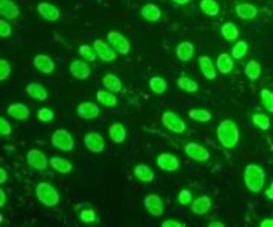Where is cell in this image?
<instances>
[{
	"instance_id": "7dc6e473",
	"label": "cell",
	"mask_w": 273,
	"mask_h": 227,
	"mask_svg": "<svg viewBox=\"0 0 273 227\" xmlns=\"http://www.w3.org/2000/svg\"><path fill=\"white\" fill-rule=\"evenodd\" d=\"M162 227H185L186 223L175 219L165 220L161 223Z\"/></svg>"
},
{
	"instance_id": "c3c4849f",
	"label": "cell",
	"mask_w": 273,
	"mask_h": 227,
	"mask_svg": "<svg viewBox=\"0 0 273 227\" xmlns=\"http://www.w3.org/2000/svg\"><path fill=\"white\" fill-rule=\"evenodd\" d=\"M264 195H265L267 198L273 201V182L271 184L269 185V188H267L265 191H264Z\"/></svg>"
},
{
	"instance_id": "ffe728a7",
	"label": "cell",
	"mask_w": 273,
	"mask_h": 227,
	"mask_svg": "<svg viewBox=\"0 0 273 227\" xmlns=\"http://www.w3.org/2000/svg\"><path fill=\"white\" fill-rule=\"evenodd\" d=\"M0 14L8 20L18 18L21 12L12 0H0Z\"/></svg>"
},
{
	"instance_id": "5b68a950",
	"label": "cell",
	"mask_w": 273,
	"mask_h": 227,
	"mask_svg": "<svg viewBox=\"0 0 273 227\" xmlns=\"http://www.w3.org/2000/svg\"><path fill=\"white\" fill-rule=\"evenodd\" d=\"M161 122L167 130L176 134L185 131L186 123L175 112L165 111L161 116Z\"/></svg>"
},
{
	"instance_id": "8992f818",
	"label": "cell",
	"mask_w": 273,
	"mask_h": 227,
	"mask_svg": "<svg viewBox=\"0 0 273 227\" xmlns=\"http://www.w3.org/2000/svg\"><path fill=\"white\" fill-rule=\"evenodd\" d=\"M107 40L119 54H128L131 50V43L129 40L121 33L110 31L107 35Z\"/></svg>"
},
{
	"instance_id": "7402d4cb",
	"label": "cell",
	"mask_w": 273,
	"mask_h": 227,
	"mask_svg": "<svg viewBox=\"0 0 273 227\" xmlns=\"http://www.w3.org/2000/svg\"><path fill=\"white\" fill-rule=\"evenodd\" d=\"M26 93L29 97L36 101H45L48 97L47 88L40 83H30L26 87Z\"/></svg>"
},
{
	"instance_id": "484cf974",
	"label": "cell",
	"mask_w": 273,
	"mask_h": 227,
	"mask_svg": "<svg viewBox=\"0 0 273 227\" xmlns=\"http://www.w3.org/2000/svg\"><path fill=\"white\" fill-rule=\"evenodd\" d=\"M134 175L138 180L147 183L152 182L155 177V174L153 172L152 169L143 163L135 166L134 168Z\"/></svg>"
},
{
	"instance_id": "277c9868",
	"label": "cell",
	"mask_w": 273,
	"mask_h": 227,
	"mask_svg": "<svg viewBox=\"0 0 273 227\" xmlns=\"http://www.w3.org/2000/svg\"><path fill=\"white\" fill-rule=\"evenodd\" d=\"M51 143L53 147L63 152L73 150L75 147V141L69 130L65 129H57L52 134Z\"/></svg>"
},
{
	"instance_id": "f5cc1de1",
	"label": "cell",
	"mask_w": 273,
	"mask_h": 227,
	"mask_svg": "<svg viewBox=\"0 0 273 227\" xmlns=\"http://www.w3.org/2000/svg\"><path fill=\"white\" fill-rule=\"evenodd\" d=\"M209 227H225V223H222V221H219V220H216V221H213L211 223H209L208 224Z\"/></svg>"
},
{
	"instance_id": "6da1fadb",
	"label": "cell",
	"mask_w": 273,
	"mask_h": 227,
	"mask_svg": "<svg viewBox=\"0 0 273 227\" xmlns=\"http://www.w3.org/2000/svg\"><path fill=\"white\" fill-rule=\"evenodd\" d=\"M216 136L223 148L232 149L240 141L239 127L232 120H223L216 129Z\"/></svg>"
},
{
	"instance_id": "83f0119b",
	"label": "cell",
	"mask_w": 273,
	"mask_h": 227,
	"mask_svg": "<svg viewBox=\"0 0 273 227\" xmlns=\"http://www.w3.org/2000/svg\"><path fill=\"white\" fill-rule=\"evenodd\" d=\"M52 168L59 173L68 174L72 169V164L68 159L62 158L60 156H53L50 159Z\"/></svg>"
},
{
	"instance_id": "e575fe53",
	"label": "cell",
	"mask_w": 273,
	"mask_h": 227,
	"mask_svg": "<svg viewBox=\"0 0 273 227\" xmlns=\"http://www.w3.org/2000/svg\"><path fill=\"white\" fill-rule=\"evenodd\" d=\"M149 85L150 90L156 94H163L168 90L167 81L160 76H152L149 79Z\"/></svg>"
},
{
	"instance_id": "4fadbf2b",
	"label": "cell",
	"mask_w": 273,
	"mask_h": 227,
	"mask_svg": "<svg viewBox=\"0 0 273 227\" xmlns=\"http://www.w3.org/2000/svg\"><path fill=\"white\" fill-rule=\"evenodd\" d=\"M70 75L77 79H88L91 76V68L86 62L81 60L73 61L69 66Z\"/></svg>"
},
{
	"instance_id": "2e32d148",
	"label": "cell",
	"mask_w": 273,
	"mask_h": 227,
	"mask_svg": "<svg viewBox=\"0 0 273 227\" xmlns=\"http://www.w3.org/2000/svg\"><path fill=\"white\" fill-rule=\"evenodd\" d=\"M37 12L38 14L47 21L49 22H56L60 19L61 12L57 7L51 3L42 2L41 4L37 5Z\"/></svg>"
},
{
	"instance_id": "7c38bea8",
	"label": "cell",
	"mask_w": 273,
	"mask_h": 227,
	"mask_svg": "<svg viewBox=\"0 0 273 227\" xmlns=\"http://www.w3.org/2000/svg\"><path fill=\"white\" fill-rule=\"evenodd\" d=\"M100 113H101L100 107L91 101L81 102L76 108V114L82 119H94L100 115Z\"/></svg>"
},
{
	"instance_id": "d590c367",
	"label": "cell",
	"mask_w": 273,
	"mask_h": 227,
	"mask_svg": "<svg viewBox=\"0 0 273 227\" xmlns=\"http://www.w3.org/2000/svg\"><path fill=\"white\" fill-rule=\"evenodd\" d=\"M177 85L180 89L185 90L187 93L194 94L199 90V83L188 76H182L177 80Z\"/></svg>"
},
{
	"instance_id": "d4e9b609",
	"label": "cell",
	"mask_w": 273,
	"mask_h": 227,
	"mask_svg": "<svg viewBox=\"0 0 273 227\" xmlns=\"http://www.w3.org/2000/svg\"><path fill=\"white\" fill-rule=\"evenodd\" d=\"M175 54L180 61L189 62L194 55V46L189 41L182 42L176 47Z\"/></svg>"
},
{
	"instance_id": "f6af8a7d",
	"label": "cell",
	"mask_w": 273,
	"mask_h": 227,
	"mask_svg": "<svg viewBox=\"0 0 273 227\" xmlns=\"http://www.w3.org/2000/svg\"><path fill=\"white\" fill-rule=\"evenodd\" d=\"M12 133V127L8 120L0 117V134L1 136H9Z\"/></svg>"
},
{
	"instance_id": "7bdbcfd3",
	"label": "cell",
	"mask_w": 273,
	"mask_h": 227,
	"mask_svg": "<svg viewBox=\"0 0 273 227\" xmlns=\"http://www.w3.org/2000/svg\"><path fill=\"white\" fill-rule=\"evenodd\" d=\"M80 218L83 223H94L96 220V215L94 209H83L80 214Z\"/></svg>"
},
{
	"instance_id": "d6a6232c",
	"label": "cell",
	"mask_w": 273,
	"mask_h": 227,
	"mask_svg": "<svg viewBox=\"0 0 273 227\" xmlns=\"http://www.w3.org/2000/svg\"><path fill=\"white\" fill-rule=\"evenodd\" d=\"M96 100L107 108L114 107L118 103V98H116V95L113 94L109 90V92L104 90H99L98 93L96 94Z\"/></svg>"
},
{
	"instance_id": "8fae6325",
	"label": "cell",
	"mask_w": 273,
	"mask_h": 227,
	"mask_svg": "<svg viewBox=\"0 0 273 227\" xmlns=\"http://www.w3.org/2000/svg\"><path fill=\"white\" fill-rule=\"evenodd\" d=\"M93 47L97 56L103 62H111L115 61L118 57L116 52L112 50L109 44L106 43L103 40H95Z\"/></svg>"
},
{
	"instance_id": "60d3db41",
	"label": "cell",
	"mask_w": 273,
	"mask_h": 227,
	"mask_svg": "<svg viewBox=\"0 0 273 227\" xmlns=\"http://www.w3.org/2000/svg\"><path fill=\"white\" fill-rule=\"evenodd\" d=\"M79 51H80L81 57H83L85 60H88L89 62H95L97 58V54H95L94 50L88 44H82Z\"/></svg>"
},
{
	"instance_id": "816d5d0a",
	"label": "cell",
	"mask_w": 273,
	"mask_h": 227,
	"mask_svg": "<svg viewBox=\"0 0 273 227\" xmlns=\"http://www.w3.org/2000/svg\"><path fill=\"white\" fill-rule=\"evenodd\" d=\"M7 202V195L2 188H0V207H3Z\"/></svg>"
},
{
	"instance_id": "ee69618b",
	"label": "cell",
	"mask_w": 273,
	"mask_h": 227,
	"mask_svg": "<svg viewBox=\"0 0 273 227\" xmlns=\"http://www.w3.org/2000/svg\"><path fill=\"white\" fill-rule=\"evenodd\" d=\"M178 202L181 205H189L192 202V194L188 189H182L179 193Z\"/></svg>"
},
{
	"instance_id": "836d02e7",
	"label": "cell",
	"mask_w": 273,
	"mask_h": 227,
	"mask_svg": "<svg viewBox=\"0 0 273 227\" xmlns=\"http://www.w3.org/2000/svg\"><path fill=\"white\" fill-rule=\"evenodd\" d=\"M189 117L200 123H208L212 119V114L207 109L203 108H193L189 112Z\"/></svg>"
},
{
	"instance_id": "5bb4252c",
	"label": "cell",
	"mask_w": 273,
	"mask_h": 227,
	"mask_svg": "<svg viewBox=\"0 0 273 227\" xmlns=\"http://www.w3.org/2000/svg\"><path fill=\"white\" fill-rule=\"evenodd\" d=\"M33 64L40 72L51 75L55 69L54 60L46 54H38L33 58Z\"/></svg>"
},
{
	"instance_id": "db71d44e",
	"label": "cell",
	"mask_w": 273,
	"mask_h": 227,
	"mask_svg": "<svg viewBox=\"0 0 273 227\" xmlns=\"http://www.w3.org/2000/svg\"><path fill=\"white\" fill-rule=\"evenodd\" d=\"M175 4L180 5V6H184L188 4L190 0H172Z\"/></svg>"
},
{
	"instance_id": "f907efd6",
	"label": "cell",
	"mask_w": 273,
	"mask_h": 227,
	"mask_svg": "<svg viewBox=\"0 0 273 227\" xmlns=\"http://www.w3.org/2000/svg\"><path fill=\"white\" fill-rule=\"evenodd\" d=\"M261 227H273V218H266L260 223Z\"/></svg>"
},
{
	"instance_id": "1f68e13d",
	"label": "cell",
	"mask_w": 273,
	"mask_h": 227,
	"mask_svg": "<svg viewBox=\"0 0 273 227\" xmlns=\"http://www.w3.org/2000/svg\"><path fill=\"white\" fill-rule=\"evenodd\" d=\"M200 8L205 15L215 17L220 13V6L215 0H201Z\"/></svg>"
},
{
	"instance_id": "f35d334b",
	"label": "cell",
	"mask_w": 273,
	"mask_h": 227,
	"mask_svg": "<svg viewBox=\"0 0 273 227\" xmlns=\"http://www.w3.org/2000/svg\"><path fill=\"white\" fill-rule=\"evenodd\" d=\"M261 101L267 111L273 114V93L269 89L261 90Z\"/></svg>"
},
{
	"instance_id": "ab89813d",
	"label": "cell",
	"mask_w": 273,
	"mask_h": 227,
	"mask_svg": "<svg viewBox=\"0 0 273 227\" xmlns=\"http://www.w3.org/2000/svg\"><path fill=\"white\" fill-rule=\"evenodd\" d=\"M36 116L37 119L43 123H50L55 119V113L50 108H42L37 112Z\"/></svg>"
},
{
	"instance_id": "8d00e7d4",
	"label": "cell",
	"mask_w": 273,
	"mask_h": 227,
	"mask_svg": "<svg viewBox=\"0 0 273 227\" xmlns=\"http://www.w3.org/2000/svg\"><path fill=\"white\" fill-rule=\"evenodd\" d=\"M252 122L255 126L258 127L260 130L267 131L270 129V119L268 116L262 113H256L252 116Z\"/></svg>"
},
{
	"instance_id": "3957f363",
	"label": "cell",
	"mask_w": 273,
	"mask_h": 227,
	"mask_svg": "<svg viewBox=\"0 0 273 227\" xmlns=\"http://www.w3.org/2000/svg\"><path fill=\"white\" fill-rule=\"evenodd\" d=\"M36 196L38 202L47 207H55L60 202V195L56 188L47 182L36 185Z\"/></svg>"
},
{
	"instance_id": "f1b7e54d",
	"label": "cell",
	"mask_w": 273,
	"mask_h": 227,
	"mask_svg": "<svg viewBox=\"0 0 273 227\" xmlns=\"http://www.w3.org/2000/svg\"><path fill=\"white\" fill-rule=\"evenodd\" d=\"M102 85L105 87L107 90L116 94L120 93L122 89V83L119 76L113 74H107L102 78Z\"/></svg>"
},
{
	"instance_id": "b9f144b4",
	"label": "cell",
	"mask_w": 273,
	"mask_h": 227,
	"mask_svg": "<svg viewBox=\"0 0 273 227\" xmlns=\"http://www.w3.org/2000/svg\"><path fill=\"white\" fill-rule=\"evenodd\" d=\"M11 66L9 64V62L5 59H1L0 60V81L3 82L7 79L8 76L11 75Z\"/></svg>"
},
{
	"instance_id": "f546056e",
	"label": "cell",
	"mask_w": 273,
	"mask_h": 227,
	"mask_svg": "<svg viewBox=\"0 0 273 227\" xmlns=\"http://www.w3.org/2000/svg\"><path fill=\"white\" fill-rule=\"evenodd\" d=\"M221 33L222 37L227 41H235L240 36V31L237 26L231 22H225L222 24Z\"/></svg>"
},
{
	"instance_id": "e0dca14e",
	"label": "cell",
	"mask_w": 273,
	"mask_h": 227,
	"mask_svg": "<svg viewBox=\"0 0 273 227\" xmlns=\"http://www.w3.org/2000/svg\"><path fill=\"white\" fill-rule=\"evenodd\" d=\"M212 208V201L209 196L203 195L199 198L195 199L190 204V210L198 216H203Z\"/></svg>"
},
{
	"instance_id": "ac0fdd59",
	"label": "cell",
	"mask_w": 273,
	"mask_h": 227,
	"mask_svg": "<svg viewBox=\"0 0 273 227\" xmlns=\"http://www.w3.org/2000/svg\"><path fill=\"white\" fill-rule=\"evenodd\" d=\"M7 113L8 116L16 121L26 120L29 118V114H30L28 106L22 104V103H14V104L9 105L7 109Z\"/></svg>"
},
{
	"instance_id": "bcb514c9",
	"label": "cell",
	"mask_w": 273,
	"mask_h": 227,
	"mask_svg": "<svg viewBox=\"0 0 273 227\" xmlns=\"http://www.w3.org/2000/svg\"><path fill=\"white\" fill-rule=\"evenodd\" d=\"M12 28L8 22L4 20H0V36L2 37H8L11 36Z\"/></svg>"
},
{
	"instance_id": "681fc988",
	"label": "cell",
	"mask_w": 273,
	"mask_h": 227,
	"mask_svg": "<svg viewBox=\"0 0 273 227\" xmlns=\"http://www.w3.org/2000/svg\"><path fill=\"white\" fill-rule=\"evenodd\" d=\"M8 172L3 168L0 169V184H4L8 180Z\"/></svg>"
},
{
	"instance_id": "603a6c76",
	"label": "cell",
	"mask_w": 273,
	"mask_h": 227,
	"mask_svg": "<svg viewBox=\"0 0 273 227\" xmlns=\"http://www.w3.org/2000/svg\"><path fill=\"white\" fill-rule=\"evenodd\" d=\"M141 15L142 18L149 22H156L160 21L161 18V9L157 5L153 3H148L141 10Z\"/></svg>"
},
{
	"instance_id": "74e56055",
	"label": "cell",
	"mask_w": 273,
	"mask_h": 227,
	"mask_svg": "<svg viewBox=\"0 0 273 227\" xmlns=\"http://www.w3.org/2000/svg\"><path fill=\"white\" fill-rule=\"evenodd\" d=\"M248 44L244 40H240L237 43H235L231 48V55L232 58L235 60H241L246 56L248 53Z\"/></svg>"
},
{
	"instance_id": "30bf717a",
	"label": "cell",
	"mask_w": 273,
	"mask_h": 227,
	"mask_svg": "<svg viewBox=\"0 0 273 227\" xmlns=\"http://www.w3.org/2000/svg\"><path fill=\"white\" fill-rule=\"evenodd\" d=\"M143 205L151 216H161L164 213V202L159 195H147L143 199Z\"/></svg>"
},
{
	"instance_id": "4316f807",
	"label": "cell",
	"mask_w": 273,
	"mask_h": 227,
	"mask_svg": "<svg viewBox=\"0 0 273 227\" xmlns=\"http://www.w3.org/2000/svg\"><path fill=\"white\" fill-rule=\"evenodd\" d=\"M216 68L220 73L227 75L232 71L234 68V62L229 54L223 53L219 55L216 59Z\"/></svg>"
},
{
	"instance_id": "4dcf8cb0",
	"label": "cell",
	"mask_w": 273,
	"mask_h": 227,
	"mask_svg": "<svg viewBox=\"0 0 273 227\" xmlns=\"http://www.w3.org/2000/svg\"><path fill=\"white\" fill-rule=\"evenodd\" d=\"M262 68L257 61L251 60L245 67V75L251 82H255L261 76Z\"/></svg>"
},
{
	"instance_id": "52a82bcc",
	"label": "cell",
	"mask_w": 273,
	"mask_h": 227,
	"mask_svg": "<svg viewBox=\"0 0 273 227\" xmlns=\"http://www.w3.org/2000/svg\"><path fill=\"white\" fill-rule=\"evenodd\" d=\"M26 161L33 169L45 170L48 168V161L43 152L37 148L29 149L26 155Z\"/></svg>"
},
{
	"instance_id": "7a4b0ae2",
	"label": "cell",
	"mask_w": 273,
	"mask_h": 227,
	"mask_svg": "<svg viewBox=\"0 0 273 227\" xmlns=\"http://www.w3.org/2000/svg\"><path fill=\"white\" fill-rule=\"evenodd\" d=\"M265 177L264 170L257 164H248L245 169V185L254 194L262 191L265 184Z\"/></svg>"
},
{
	"instance_id": "9a60e30c",
	"label": "cell",
	"mask_w": 273,
	"mask_h": 227,
	"mask_svg": "<svg viewBox=\"0 0 273 227\" xmlns=\"http://www.w3.org/2000/svg\"><path fill=\"white\" fill-rule=\"evenodd\" d=\"M157 165L165 171L173 172L179 169L180 161L175 155L161 154L157 157Z\"/></svg>"
},
{
	"instance_id": "ba28073f",
	"label": "cell",
	"mask_w": 273,
	"mask_h": 227,
	"mask_svg": "<svg viewBox=\"0 0 273 227\" xmlns=\"http://www.w3.org/2000/svg\"><path fill=\"white\" fill-rule=\"evenodd\" d=\"M185 155L196 162H207L210 159V153L207 148L195 142H189L184 148Z\"/></svg>"
},
{
	"instance_id": "d6986e66",
	"label": "cell",
	"mask_w": 273,
	"mask_h": 227,
	"mask_svg": "<svg viewBox=\"0 0 273 227\" xmlns=\"http://www.w3.org/2000/svg\"><path fill=\"white\" fill-rule=\"evenodd\" d=\"M199 66L203 76L208 80H214L217 76V71L215 69L211 58L208 56H201L199 58Z\"/></svg>"
},
{
	"instance_id": "cb8c5ba5",
	"label": "cell",
	"mask_w": 273,
	"mask_h": 227,
	"mask_svg": "<svg viewBox=\"0 0 273 227\" xmlns=\"http://www.w3.org/2000/svg\"><path fill=\"white\" fill-rule=\"evenodd\" d=\"M109 137L116 144H121L126 141L127 130L123 123H113L109 129Z\"/></svg>"
},
{
	"instance_id": "44dd1931",
	"label": "cell",
	"mask_w": 273,
	"mask_h": 227,
	"mask_svg": "<svg viewBox=\"0 0 273 227\" xmlns=\"http://www.w3.org/2000/svg\"><path fill=\"white\" fill-rule=\"evenodd\" d=\"M235 12L239 18L242 20H253L258 15V9L250 3H241L235 7Z\"/></svg>"
},
{
	"instance_id": "9c48e42d",
	"label": "cell",
	"mask_w": 273,
	"mask_h": 227,
	"mask_svg": "<svg viewBox=\"0 0 273 227\" xmlns=\"http://www.w3.org/2000/svg\"><path fill=\"white\" fill-rule=\"evenodd\" d=\"M84 144L89 151L94 154H102L105 149V141L99 132H89L85 135Z\"/></svg>"
}]
</instances>
